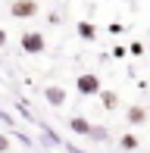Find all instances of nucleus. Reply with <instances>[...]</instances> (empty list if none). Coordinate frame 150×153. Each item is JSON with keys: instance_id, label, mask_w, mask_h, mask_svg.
<instances>
[{"instance_id": "1", "label": "nucleus", "mask_w": 150, "mask_h": 153, "mask_svg": "<svg viewBox=\"0 0 150 153\" xmlns=\"http://www.w3.org/2000/svg\"><path fill=\"white\" fill-rule=\"evenodd\" d=\"M75 88H78L81 97H94V94H100V78H97L94 72H85V75H78Z\"/></svg>"}, {"instance_id": "2", "label": "nucleus", "mask_w": 150, "mask_h": 153, "mask_svg": "<svg viewBox=\"0 0 150 153\" xmlns=\"http://www.w3.org/2000/svg\"><path fill=\"white\" fill-rule=\"evenodd\" d=\"M10 13L16 19H35L38 16V0H13Z\"/></svg>"}, {"instance_id": "3", "label": "nucleus", "mask_w": 150, "mask_h": 153, "mask_svg": "<svg viewBox=\"0 0 150 153\" xmlns=\"http://www.w3.org/2000/svg\"><path fill=\"white\" fill-rule=\"evenodd\" d=\"M22 50L25 53H41L44 50V34L41 31H25L22 34Z\"/></svg>"}, {"instance_id": "4", "label": "nucleus", "mask_w": 150, "mask_h": 153, "mask_svg": "<svg viewBox=\"0 0 150 153\" xmlns=\"http://www.w3.org/2000/svg\"><path fill=\"white\" fill-rule=\"evenodd\" d=\"M44 100L50 103V106H63V103H66V91H63L59 85H50V88L44 91Z\"/></svg>"}, {"instance_id": "5", "label": "nucleus", "mask_w": 150, "mask_h": 153, "mask_svg": "<svg viewBox=\"0 0 150 153\" xmlns=\"http://www.w3.org/2000/svg\"><path fill=\"white\" fill-rule=\"evenodd\" d=\"M125 119H128V125H141V122H147V109L144 106H128Z\"/></svg>"}, {"instance_id": "6", "label": "nucleus", "mask_w": 150, "mask_h": 153, "mask_svg": "<svg viewBox=\"0 0 150 153\" xmlns=\"http://www.w3.org/2000/svg\"><path fill=\"white\" fill-rule=\"evenodd\" d=\"M69 128L75 131V134H88V131H91V122L81 119V116H75V119H69Z\"/></svg>"}, {"instance_id": "7", "label": "nucleus", "mask_w": 150, "mask_h": 153, "mask_svg": "<svg viewBox=\"0 0 150 153\" xmlns=\"http://www.w3.org/2000/svg\"><path fill=\"white\" fill-rule=\"evenodd\" d=\"M100 103H103V109H116L119 106V97L113 91H100Z\"/></svg>"}, {"instance_id": "8", "label": "nucleus", "mask_w": 150, "mask_h": 153, "mask_svg": "<svg viewBox=\"0 0 150 153\" xmlns=\"http://www.w3.org/2000/svg\"><path fill=\"white\" fill-rule=\"evenodd\" d=\"M78 34H81L85 41H94V38H97V28H94L91 22H78Z\"/></svg>"}, {"instance_id": "9", "label": "nucleus", "mask_w": 150, "mask_h": 153, "mask_svg": "<svg viewBox=\"0 0 150 153\" xmlns=\"http://www.w3.org/2000/svg\"><path fill=\"white\" fill-rule=\"evenodd\" d=\"M138 137H134V134H122V141H119V147L122 150H128V153H131V150H138Z\"/></svg>"}, {"instance_id": "10", "label": "nucleus", "mask_w": 150, "mask_h": 153, "mask_svg": "<svg viewBox=\"0 0 150 153\" xmlns=\"http://www.w3.org/2000/svg\"><path fill=\"white\" fill-rule=\"evenodd\" d=\"M88 137H94V141H100V137H106V128H97V125H91V131H88Z\"/></svg>"}, {"instance_id": "11", "label": "nucleus", "mask_w": 150, "mask_h": 153, "mask_svg": "<svg viewBox=\"0 0 150 153\" xmlns=\"http://www.w3.org/2000/svg\"><path fill=\"white\" fill-rule=\"evenodd\" d=\"M10 150V134H0V153Z\"/></svg>"}, {"instance_id": "12", "label": "nucleus", "mask_w": 150, "mask_h": 153, "mask_svg": "<svg viewBox=\"0 0 150 153\" xmlns=\"http://www.w3.org/2000/svg\"><path fill=\"white\" fill-rule=\"evenodd\" d=\"M0 122H6V125H13V119H10V113H3V109H0Z\"/></svg>"}, {"instance_id": "13", "label": "nucleus", "mask_w": 150, "mask_h": 153, "mask_svg": "<svg viewBox=\"0 0 150 153\" xmlns=\"http://www.w3.org/2000/svg\"><path fill=\"white\" fill-rule=\"evenodd\" d=\"M0 47H6V31L0 28Z\"/></svg>"}]
</instances>
